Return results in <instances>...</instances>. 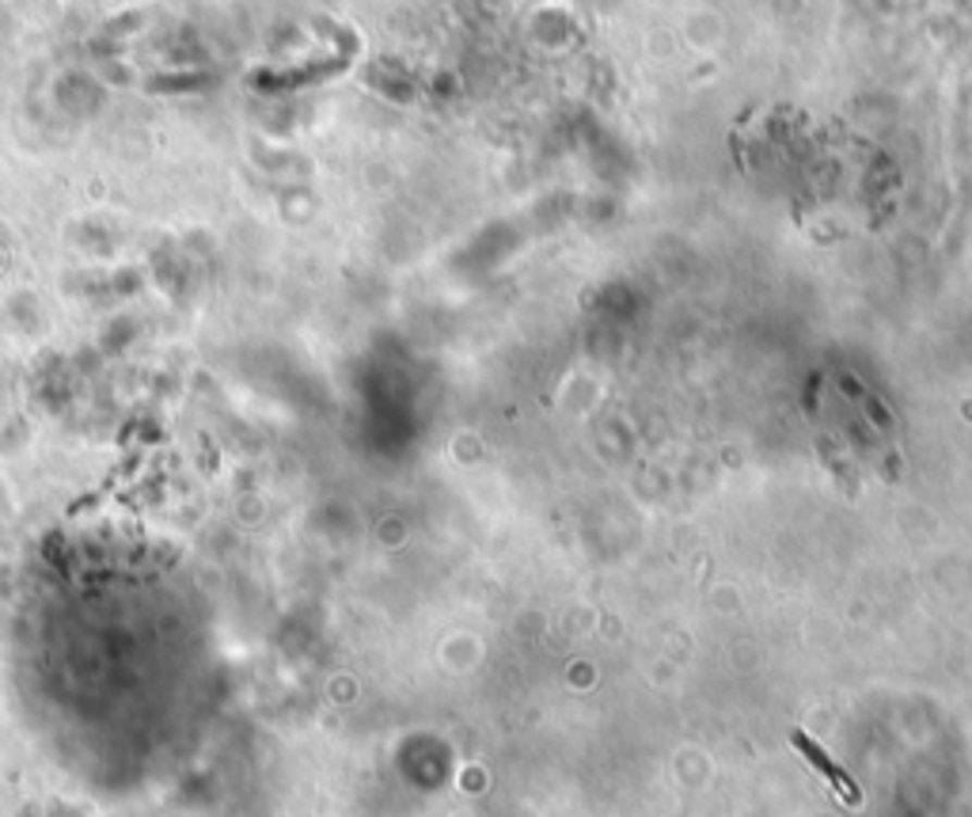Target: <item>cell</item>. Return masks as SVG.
<instances>
[{"label":"cell","mask_w":972,"mask_h":817,"mask_svg":"<svg viewBox=\"0 0 972 817\" xmlns=\"http://www.w3.org/2000/svg\"><path fill=\"white\" fill-rule=\"evenodd\" d=\"M794 745H798V750H801V753H806V757H809V760H813V765H817V768H821V772H824V776H828V783H832V788H836V791H839V795H844V803H851V806H855V803H859V799H862V795H859V788H855V780H851V776H847V772H844V768H839V765H836V760H832V757H828V753H824V750H821V745H817V742H813V738H806V734H801V730H798V734H794Z\"/></svg>","instance_id":"6da1fadb"}]
</instances>
